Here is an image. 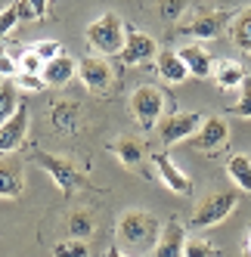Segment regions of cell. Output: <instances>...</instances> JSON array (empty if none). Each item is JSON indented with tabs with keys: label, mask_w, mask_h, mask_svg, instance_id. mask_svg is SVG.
<instances>
[{
	"label": "cell",
	"mask_w": 251,
	"mask_h": 257,
	"mask_svg": "<svg viewBox=\"0 0 251 257\" xmlns=\"http://www.w3.org/2000/svg\"><path fill=\"white\" fill-rule=\"evenodd\" d=\"M118 248H128V251H137V254H146L155 248L158 242V220L149 214V211H140V208H131L118 217Z\"/></svg>",
	"instance_id": "6da1fadb"
},
{
	"label": "cell",
	"mask_w": 251,
	"mask_h": 257,
	"mask_svg": "<svg viewBox=\"0 0 251 257\" xmlns=\"http://www.w3.org/2000/svg\"><path fill=\"white\" fill-rule=\"evenodd\" d=\"M124 38H128V31H124V22L115 13H102L96 22L87 25V44H90L99 56H115V53H121Z\"/></svg>",
	"instance_id": "7a4b0ae2"
},
{
	"label": "cell",
	"mask_w": 251,
	"mask_h": 257,
	"mask_svg": "<svg viewBox=\"0 0 251 257\" xmlns=\"http://www.w3.org/2000/svg\"><path fill=\"white\" fill-rule=\"evenodd\" d=\"M34 161H38L41 168L53 177V183L59 186L62 195H71V192H78V189L84 186V174H81L68 158L53 155V152H38V155H34Z\"/></svg>",
	"instance_id": "3957f363"
},
{
	"label": "cell",
	"mask_w": 251,
	"mask_h": 257,
	"mask_svg": "<svg viewBox=\"0 0 251 257\" xmlns=\"http://www.w3.org/2000/svg\"><path fill=\"white\" fill-rule=\"evenodd\" d=\"M131 112H134V118H137V124L143 131H152L158 124V118H161V112H165V93H161L158 87H152V84L137 87L134 96H131Z\"/></svg>",
	"instance_id": "277c9868"
},
{
	"label": "cell",
	"mask_w": 251,
	"mask_h": 257,
	"mask_svg": "<svg viewBox=\"0 0 251 257\" xmlns=\"http://www.w3.org/2000/svg\"><path fill=\"white\" fill-rule=\"evenodd\" d=\"M236 205H239V192H214V195H208L192 214V229H205V226L223 223Z\"/></svg>",
	"instance_id": "5b68a950"
},
{
	"label": "cell",
	"mask_w": 251,
	"mask_h": 257,
	"mask_svg": "<svg viewBox=\"0 0 251 257\" xmlns=\"http://www.w3.org/2000/svg\"><path fill=\"white\" fill-rule=\"evenodd\" d=\"M202 121L205 118L199 112H174L171 118H165V121L158 124V137H161V143H165V146L183 143V140H189L195 131H199Z\"/></svg>",
	"instance_id": "8992f818"
},
{
	"label": "cell",
	"mask_w": 251,
	"mask_h": 257,
	"mask_svg": "<svg viewBox=\"0 0 251 257\" xmlns=\"http://www.w3.org/2000/svg\"><path fill=\"white\" fill-rule=\"evenodd\" d=\"M78 75H81L84 87L93 90V93H105L112 87V65L102 56H84L78 62Z\"/></svg>",
	"instance_id": "52a82bcc"
},
{
	"label": "cell",
	"mask_w": 251,
	"mask_h": 257,
	"mask_svg": "<svg viewBox=\"0 0 251 257\" xmlns=\"http://www.w3.org/2000/svg\"><path fill=\"white\" fill-rule=\"evenodd\" d=\"M226 140H229V124L223 118H205L199 124V131L189 137V143L199 152H214V149H220V146H226Z\"/></svg>",
	"instance_id": "ba28073f"
},
{
	"label": "cell",
	"mask_w": 251,
	"mask_h": 257,
	"mask_svg": "<svg viewBox=\"0 0 251 257\" xmlns=\"http://www.w3.org/2000/svg\"><path fill=\"white\" fill-rule=\"evenodd\" d=\"M226 22H229V13L211 10V13H199L192 22L180 25V31L189 34V38H199V41H211V38H220V34H223Z\"/></svg>",
	"instance_id": "9c48e42d"
},
{
	"label": "cell",
	"mask_w": 251,
	"mask_h": 257,
	"mask_svg": "<svg viewBox=\"0 0 251 257\" xmlns=\"http://www.w3.org/2000/svg\"><path fill=\"white\" fill-rule=\"evenodd\" d=\"M25 134H28V105L19 102L16 115L0 124V155H10V152L19 149L25 143Z\"/></svg>",
	"instance_id": "30bf717a"
},
{
	"label": "cell",
	"mask_w": 251,
	"mask_h": 257,
	"mask_svg": "<svg viewBox=\"0 0 251 257\" xmlns=\"http://www.w3.org/2000/svg\"><path fill=\"white\" fill-rule=\"evenodd\" d=\"M128 31V38H124V50H121V59L128 65H140V62H149L158 56V44L149 38V34H143L137 28H124Z\"/></svg>",
	"instance_id": "8fae6325"
},
{
	"label": "cell",
	"mask_w": 251,
	"mask_h": 257,
	"mask_svg": "<svg viewBox=\"0 0 251 257\" xmlns=\"http://www.w3.org/2000/svg\"><path fill=\"white\" fill-rule=\"evenodd\" d=\"M183 245H186V229L180 220H171V223L161 226L152 257H183Z\"/></svg>",
	"instance_id": "7c38bea8"
},
{
	"label": "cell",
	"mask_w": 251,
	"mask_h": 257,
	"mask_svg": "<svg viewBox=\"0 0 251 257\" xmlns=\"http://www.w3.org/2000/svg\"><path fill=\"white\" fill-rule=\"evenodd\" d=\"M152 164H155V171H158V177L165 180V186L171 189V192H177V195H192V180L177 168V164L165 155V152H155L152 155Z\"/></svg>",
	"instance_id": "4fadbf2b"
},
{
	"label": "cell",
	"mask_w": 251,
	"mask_h": 257,
	"mask_svg": "<svg viewBox=\"0 0 251 257\" xmlns=\"http://www.w3.org/2000/svg\"><path fill=\"white\" fill-rule=\"evenodd\" d=\"M25 189L22 161L13 155H0V198H19Z\"/></svg>",
	"instance_id": "5bb4252c"
},
{
	"label": "cell",
	"mask_w": 251,
	"mask_h": 257,
	"mask_svg": "<svg viewBox=\"0 0 251 257\" xmlns=\"http://www.w3.org/2000/svg\"><path fill=\"white\" fill-rule=\"evenodd\" d=\"M177 56L183 59V65H186V71L189 75H195V78H211V71H214V59H211V53L205 50V47H199V44H189V47H183Z\"/></svg>",
	"instance_id": "9a60e30c"
},
{
	"label": "cell",
	"mask_w": 251,
	"mask_h": 257,
	"mask_svg": "<svg viewBox=\"0 0 251 257\" xmlns=\"http://www.w3.org/2000/svg\"><path fill=\"white\" fill-rule=\"evenodd\" d=\"M78 75V62L71 59V56H56V59H50L47 65H44V71H41V78H44V84H50V87H62V84H68L71 78Z\"/></svg>",
	"instance_id": "2e32d148"
},
{
	"label": "cell",
	"mask_w": 251,
	"mask_h": 257,
	"mask_svg": "<svg viewBox=\"0 0 251 257\" xmlns=\"http://www.w3.org/2000/svg\"><path fill=\"white\" fill-rule=\"evenodd\" d=\"M155 65H158V75L165 78L168 84H183V81L189 78V71H186L183 59L177 56L174 50H161L158 56H155Z\"/></svg>",
	"instance_id": "e0dca14e"
},
{
	"label": "cell",
	"mask_w": 251,
	"mask_h": 257,
	"mask_svg": "<svg viewBox=\"0 0 251 257\" xmlns=\"http://www.w3.org/2000/svg\"><path fill=\"white\" fill-rule=\"evenodd\" d=\"M214 81H217V87H223V90H232V87H239L242 81H245V68H242V62H236V59H220V62H214Z\"/></svg>",
	"instance_id": "ac0fdd59"
},
{
	"label": "cell",
	"mask_w": 251,
	"mask_h": 257,
	"mask_svg": "<svg viewBox=\"0 0 251 257\" xmlns=\"http://www.w3.org/2000/svg\"><path fill=\"white\" fill-rule=\"evenodd\" d=\"M229 38H232V44H236L239 50L251 53V7H245L236 19L229 22Z\"/></svg>",
	"instance_id": "d6986e66"
},
{
	"label": "cell",
	"mask_w": 251,
	"mask_h": 257,
	"mask_svg": "<svg viewBox=\"0 0 251 257\" xmlns=\"http://www.w3.org/2000/svg\"><path fill=\"white\" fill-rule=\"evenodd\" d=\"M112 152L121 158L124 168H140V164H143V146L134 137H118L112 143Z\"/></svg>",
	"instance_id": "ffe728a7"
},
{
	"label": "cell",
	"mask_w": 251,
	"mask_h": 257,
	"mask_svg": "<svg viewBox=\"0 0 251 257\" xmlns=\"http://www.w3.org/2000/svg\"><path fill=\"white\" fill-rule=\"evenodd\" d=\"M226 171H229L232 183H236L242 192L251 195V158H248V155H232V158L226 161Z\"/></svg>",
	"instance_id": "44dd1931"
},
{
	"label": "cell",
	"mask_w": 251,
	"mask_h": 257,
	"mask_svg": "<svg viewBox=\"0 0 251 257\" xmlns=\"http://www.w3.org/2000/svg\"><path fill=\"white\" fill-rule=\"evenodd\" d=\"M78 118H81L78 102H56L53 105V124H56L59 131H75Z\"/></svg>",
	"instance_id": "7402d4cb"
},
{
	"label": "cell",
	"mask_w": 251,
	"mask_h": 257,
	"mask_svg": "<svg viewBox=\"0 0 251 257\" xmlns=\"http://www.w3.org/2000/svg\"><path fill=\"white\" fill-rule=\"evenodd\" d=\"M93 229H96V223H93V217H90V211H71L68 214V235L71 238H90L93 235Z\"/></svg>",
	"instance_id": "603a6c76"
},
{
	"label": "cell",
	"mask_w": 251,
	"mask_h": 257,
	"mask_svg": "<svg viewBox=\"0 0 251 257\" xmlns=\"http://www.w3.org/2000/svg\"><path fill=\"white\" fill-rule=\"evenodd\" d=\"M19 108V96H16V87L13 84H0V124L10 121Z\"/></svg>",
	"instance_id": "cb8c5ba5"
},
{
	"label": "cell",
	"mask_w": 251,
	"mask_h": 257,
	"mask_svg": "<svg viewBox=\"0 0 251 257\" xmlns=\"http://www.w3.org/2000/svg\"><path fill=\"white\" fill-rule=\"evenodd\" d=\"M232 115H242V118H251V75H245V81L239 84V102L229 108Z\"/></svg>",
	"instance_id": "d4e9b609"
},
{
	"label": "cell",
	"mask_w": 251,
	"mask_h": 257,
	"mask_svg": "<svg viewBox=\"0 0 251 257\" xmlns=\"http://www.w3.org/2000/svg\"><path fill=\"white\" fill-rule=\"evenodd\" d=\"M183 257H217V248L211 242H205V238H186Z\"/></svg>",
	"instance_id": "484cf974"
},
{
	"label": "cell",
	"mask_w": 251,
	"mask_h": 257,
	"mask_svg": "<svg viewBox=\"0 0 251 257\" xmlns=\"http://www.w3.org/2000/svg\"><path fill=\"white\" fill-rule=\"evenodd\" d=\"M56 257H87V242L84 238H68V242H59L53 248Z\"/></svg>",
	"instance_id": "4316f807"
},
{
	"label": "cell",
	"mask_w": 251,
	"mask_h": 257,
	"mask_svg": "<svg viewBox=\"0 0 251 257\" xmlns=\"http://www.w3.org/2000/svg\"><path fill=\"white\" fill-rule=\"evenodd\" d=\"M183 10H186V0H158V16H161V19H168V22L180 19Z\"/></svg>",
	"instance_id": "83f0119b"
},
{
	"label": "cell",
	"mask_w": 251,
	"mask_h": 257,
	"mask_svg": "<svg viewBox=\"0 0 251 257\" xmlns=\"http://www.w3.org/2000/svg\"><path fill=\"white\" fill-rule=\"evenodd\" d=\"M19 71H25V75H41V71H44V59L34 50H25L19 56Z\"/></svg>",
	"instance_id": "f1b7e54d"
},
{
	"label": "cell",
	"mask_w": 251,
	"mask_h": 257,
	"mask_svg": "<svg viewBox=\"0 0 251 257\" xmlns=\"http://www.w3.org/2000/svg\"><path fill=\"white\" fill-rule=\"evenodd\" d=\"M22 19V13H19V4H10L4 13H0V34H10L16 25H19Z\"/></svg>",
	"instance_id": "f546056e"
},
{
	"label": "cell",
	"mask_w": 251,
	"mask_h": 257,
	"mask_svg": "<svg viewBox=\"0 0 251 257\" xmlns=\"http://www.w3.org/2000/svg\"><path fill=\"white\" fill-rule=\"evenodd\" d=\"M34 53L44 59V65L50 62V59H56V56H62V47L56 44V41H38V47H34Z\"/></svg>",
	"instance_id": "4dcf8cb0"
},
{
	"label": "cell",
	"mask_w": 251,
	"mask_h": 257,
	"mask_svg": "<svg viewBox=\"0 0 251 257\" xmlns=\"http://www.w3.org/2000/svg\"><path fill=\"white\" fill-rule=\"evenodd\" d=\"M16 87H22V90H31V93H38V90H44V78L41 75H25V71H19L16 75Z\"/></svg>",
	"instance_id": "1f68e13d"
},
{
	"label": "cell",
	"mask_w": 251,
	"mask_h": 257,
	"mask_svg": "<svg viewBox=\"0 0 251 257\" xmlns=\"http://www.w3.org/2000/svg\"><path fill=\"white\" fill-rule=\"evenodd\" d=\"M19 75V59H13L7 50H0V78H16Z\"/></svg>",
	"instance_id": "d6a6232c"
},
{
	"label": "cell",
	"mask_w": 251,
	"mask_h": 257,
	"mask_svg": "<svg viewBox=\"0 0 251 257\" xmlns=\"http://www.w3.org/2000/svg\"><path fill=\"white\" fill-rule=\"evenodd\" d=\"M47 4H50V0H28V7L34 10V19H44V16H47Z\"/></svg>",
	"instance_id": "836d02e7"
},
{
	"label": "cell",
	"mask_w": 251,
	"mask_h": 257,
	"mask_svg": "<svg viewBox=\"0 0 251 257\" xmlns=\"http://www.w3.org/2000/svg\"><path fill=\"white\" fill-rule=\"evenodd\" d=\"M105 257H131V254H124V251H121L118 245H112L109 251H105Z\"/></svg>",
	"instance_id": "e575fe53"
},
{
	"label": "cell",
	"mask_w": 251,
	"mask_h": 257,
	"mask_svg": "<svg viewBox=\"0 0 251 257\" xmlns=\"http://www.w3.org/2000/svg\"><path fill=\"white\" fill-rule=\"evenodd\" d=\"M7 7H10V4H7V0H0V13H4V10H7Z\"/></svg>",
	"instance_id": "d590c367"
},
{
	"label": "cell",
	"mask_w": 251,
	"mask_h": 257,
	"mask_svg": "<svg viewBox=\"0 0 251 257\" xmlns=\"http://www.w3.org/2000/svg\"><path fill=\"white\" fill-rule=\"evenodd\" d=\"M245 251H248V254H251V238H248V248H245Z\"/></svg>",
	"instance_id": "8d00e7d4"
}]
</instances>
